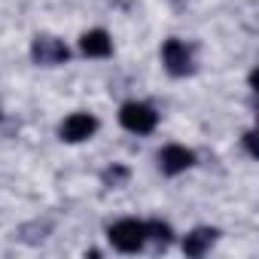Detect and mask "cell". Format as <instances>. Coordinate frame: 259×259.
Instances as JSON below:
<instances>
[{"label":"cell","instance_id":"cell-1","mask_svg":"<svg viewBox=\"0 0 259 259\" xmlns=\"http://www.w3.org/2000/svg\"><path fill=\"white\" fill-rule=\"evenodd\" d=\"M107 238H110V244L119 253H138L147 244V223H141V220H119V223H113L107 229Z\"/></svg>","mask_w":259,"mask_h":259},{"label":"cell","instance_id":"cell-2","mask_svg":"<svg viewBox=\"0 0 259 259\" xmlns=\"http://www.w3.org/2000/svg\"><path fill=\"white\" fill-rule=\"evenodd\" d=\"M119 122L132 135H150V132H156V125H159V113L153 107H147V104L132 101V104H125L119 110Z\"/></svg>","mask_w":259,"mask_h":259},{"label":"cell","instance_id":"cell-3","mask_svg":"<svg viewBox=\"0 0 259 259\" xmlns=\"http://www.w3.org/2000/svg\"><path fill=\"white\" fill-rule=\"evenodd\" d=\"M95 132H98V119H95L92 113H70V116L61 122V128H58L61 141H67V144H82V141H89Z\"/></svg>","mask_w":259,"mask_h":259},{"label":"cell","instance_id":"cell-4","mask_svg":"<svg viewBox=\"0 0 259 259\" xmlns=\"http://www.w3.org/2000/svg\"><path fill=\"white\" fill-rule=\"evenodd\" d=\"M31 55H34L37 64L55 67V64H64V61L70 58V49H67L64 40H58V37H37L34 46H31Z\"/></svg>","mask_w":259,"mask_h":259},{"label":"cell","instance_id":"cell-5","mask_svg":"<svg viewBox=\"0 0 259 259\" xmlns=\"http://www.w3.org/2000/svg\"><path fill=\"white\" fill-rule=\"evenodd\" d=\"M162 61L168 67L171 76H186L192 73V52L183 40H165L162 46Z\"/></svg>","mask_w":259,"mask_h":259},{"label":"cell","instance_id":"cell-6","mask_svg":"<svg viewBox=\"0 0 259 259\" xmlns=\"http://www.w3.org/2000/svg\"><path fill=\"white\" fill-rule=\"evenodd\" d=\"M192 162H195L192 150H186V147H177V144H171V147H165V150L159 153V165H162V171H165L168 177H174V174H183L186 168H192Z\"/></svg>","mask_w":259,"mask_h":259},{"label":"cell","instance_id":"cell-7","mask_svg":"<svg viewBox=\"0 0 259 259\" xmlns=\"http://www.w3.org/2000/svg\"><path fill=\"white\" fill-rule=\"evenodd\" d=\"M79 49H82V55H89V58H107L110 52H113V40H110V34L107 31H85L82 37H79Z\"/></svg>","mask_w":259,"mask_h":259},{"label":"cell","instance_id":"cell-8","mask_svg":"<svg viewBox=\"0 0 259 259\" xmlns=\"http://www.w3.org/2000/svg\"><path fill=\"white\" fill-rule=\"evenodd\" d=\"M213 241H217V229H195V232H189L183 238V253L192 256V259H198V256H204L210 250Z\"/></svg>","mask_w":259,"mask_h":259},{"label":"cell","instance_id":"cell-9","mask_svg":"<svg viewBox=\"0 0 259 259\" xmlns=\"http://www.w3.org/2000/svg\"><path fill=\"white\" fill-rule=\"evenodd\" d=\"M147 241H156L159 247H168L171 244V226L162 223V220H150L147 223Z\"/></svg>","mask_w":259,"mask_h":259},{"label":"cell","instance_id":"cell-10","mask_svg":"<svg viewBox=\"0 0 259 259\" xmlns=\"http://www.w3.org/2000/svg\"><path fill=\"white\" fill-rule=\"evenodd\" d=\"M101 180H104V186H125V180H128V168L113 165V168H107V171L101 174Z\"/></svg>","mask_w":259,"mask_h":259},{"label":"cell","instance_id":"cell-11","mask_svg":"<svg viewBox=\"0 0 259 259\" xmlns=\"http://www.w3.org/2000/svg\"><path fill=\"white\" fill-rule=\"evenodd\" d=\"M253 138H256L253 132H247V135H244V144H247V150H250V156H256V147H253Z\"/></svg>","mask_w":259,"mask_h":259}]
</instances>
